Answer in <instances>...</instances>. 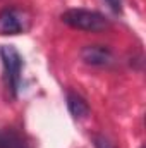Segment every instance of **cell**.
Masks as SVG:
<instances>
[{
    "mask_svg": "<svg viewBox=\"0 0 146 148\" xmlns=\"http://www.w3.org/2000/svg\"><path fill=\"white\" fill-rule=\"evenodd\" d=\"M0 59L3 66V83L7 91L16 98L21 88V73H23V57L12 45L0 47Z\"/></svg>",
    "mask_w": 146,
    "mask_h": 148,
    "instance_id": "obj_1",
    "label": "cell"
},
{
    "mask_svg": "<svg viewBox=\"0 0 146 148\" xmlns=\"http://www.w3.org/2000/svg\"><path fill=\"white\" fill-rule=\"evenodd\" d=\"M60 19L74 29L91 31V33L102 31L108 26V19L103 14L88 9H69L60 16Z\"/></svg>",
    "mask_w": 146,
    "mask_h": 148,
    "instance_id": "obj_2",
    "label": "cell"
},
{
    "mask_svg": "<svg viewBox=\"0 0 146 148\" xmlns=\"http://www.w3.org/2000/svg\"><path fill=\"white\" fill-rule=\"evenodd\" d=\"M81 59L93 67H107L113 62V53L105 45H86L81 48Z\"/></svg>",
    "mask_w": 146,
    "mask_h": 148,
    "instance_id": "obj_3",
    "label": "cell"
},
{
    "mask_svg": "<svg viewBox=\"0 0 146 148\" xmlns=\"http://www.w3.org/2000/svg\"><path fill=\"white\" fill-rule=\"evenodd\" d=\"M24 24L16 9H3L0 12V33L2 35H19L23 33Z\"/></svg>",
    "mask_w": 146,
    "mask_h": 148,
    "instance_id": "obj_4",
    "label": "cell"
},
{
    "mask_svg": "<svg viewBox=\"0 0 146 148\" xmlns=\"http://www.w3.org/2000/svg\"><path fill=\"white\" fill-rule=\"evenodd\" d=\"M67 109H69V112H71V115H72L74 119H84L89 114L88 102L81 95H77L74 91L67 93Z\"/></svg>",
    "mask_w": 146,
    "mask_h": 148,
    "instance_id": "obj_5",
    "label": "cell"
},
{
    "mask_svg": "<svg viewBox=\"0 0 146 148\" xmlns=\"http://www.w3.org/2000/svg\"><path fill=\"white\" fill-rule=\"evenodd\" d=\"M0 148H26L24 140L12 129L0 131Z\"/></svg>",
    "mask_w": 146,
    "mask_h": 148,
    "instance_id": "obj_6",
    "label": "cell"
},
{
    "mask_svg": "<svg viewBox=\"0 0 146 148\" xmlns=\"http://www.w3.org/2000/svg\"><path fill=\"white\" fill-rule=\"evenodd\" d=\"M93 145H95V148H117L113 143H110L105 136H100V134L93 136Z\"/></svg>",
    "mask_w": 146,
    "mask_h": 148,
    "instance_id": "obj_7",
    "label": "cell"
},
{
    "mask_svg": "<svg viewBox=\"0 0 146 148\" xmlns=\"http://www.w3.org/2000/svg\"><path fill=\"white\" fill-rule=\"evenodd\" d=\"M107 3L113 12H119V14L122 12V0H107Z\"/></svg>",
    "mask_w": 146,
    "mask_h": 148,
    "instance_id": "obj_8",
    "label": "cell"
},
{
    "mask_svg": "<svg viewBox=\"0 0 146 148\" xmlns=\"http://www.w3.org/2000/svg\"><path fill=\"white\" fill-rule=\"evenodd\" d=\"M141 148H145V147H141Z\"/></svg>",
    "mask_w": 146,
    "mask_h": 148,
    "instance_id": "obj_9",
    "label": "cell"
}]
</instances>
